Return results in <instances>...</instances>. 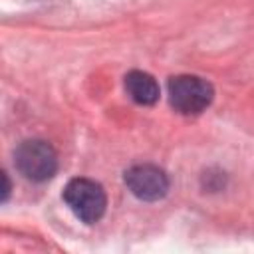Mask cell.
<instances>
[{
  "instance_id": "cell-1",
  "label": "cell",
  "mask_w": 254,
  "mask_h": 254,
  "mask_svg": "<svg viewBox=\"0 0 254 254\" xmlns=\"http://www.w3.org/2000/svg\"><path fill=\"white\" fill-rule=\"evenodd\" d=\"M16 169L34 183H44L54 177L58 169V155L54 147L42 139H26L14 151Z\"/></svg>"
},
{
  "instance_id": "cell-2",
  "label": "cell",
  "mask_w": 254,
  "mask_h": 254,
  "mask_svg": "<svg viewBox=\"0 0 254 254\" xmlns=\"http://www.w3.org/2000/svg\"><path fill=\"white\" fill-rule=\"evenodd\" d=\"M64 200L69 210L83 222H97L107 206L105 190L91 179H71L64 189Z\"/></svg>"
},
{
  "instance_id": "cell-3",
  "label": "cell",
  "mask_w": 254,
  "mask_h": 254,
  "mask_svg": "<svg viewBox=\"0 0 254 254\" xmlns=\"http://www.w3.org/2000/svg\"><path fill=\"white\" fill-rule=\"evenodd\" d=\"M212 85L198 75H177L169 79V101L185 115L204 111L212 101Z\"/></svg>"
},
{
  "instance_id": "cell-4",
  "label": "cell",
  "mask_w": 254,
  "mask_h": 254,
  "mask_svg": "<svg viewBox=\"0 0 254 254\" xmlns=\"http://www.w3.org/2000/svg\"><path fill=\"white\" fill-rule=\"evenodd\" d=\"M127 189L141 200H159L169 190V177L155 165H135L125 173Z\"/></svg>"
},
{
  "instance_id": "cell-5",
  "label": "cell",
  "mask_w": 254,
  "mask_h": 254,
  "mask_svg": "<svg viewBox=\"0 0 254 254\" xmlns=\"http://www.w3.org/2000/svg\"><path fill=\"white\" fill-rule=\"evenodd\" d=\"M127 95L139 105H153L159 99V83L153 75L141 69H133L125 75Z\"/></svg>"
}]
</instances>
